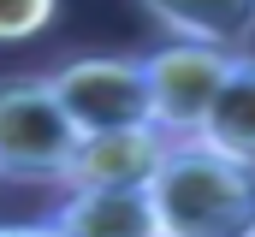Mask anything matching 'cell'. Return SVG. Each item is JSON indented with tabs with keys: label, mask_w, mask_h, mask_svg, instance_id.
I'll use <instances>...</instances> for the list:
<instances>
[{
	"label": "cell",
	"mask_w": 255,
	"mask_h": 237,
	"mask_svg": "<svg viewBox=\"0 0 255 237\" xmlns=\"http://www.w3.org/2000/svg\"><path fill=\"white\" fill-rule=\"evenodd\" d=\"M148 208L160 237H255V166L196 136L172 142L148 178Z\"/></svg>",
	"instance_id": "6da1fadb"
},
{
	"label": "cell",
	"mask_w": 255,
	"mask_h": 237,
	"mask_svg": "<svg viewBox=\"0 0 255 237\" xmlns=\"http://www.w3.org/2000/svg\"><path fill=\"white\" fill-rule=\"evenodd\" d=\"M77 130L60 113L48 71L0 77V184H60Z\"/></svg>",
	"instance_id": "7a4b0ae2"
},
{
	"label": "cell",
	"mask_w": 255,
	"mask_h": 237,
	"mask_svg": "<svg viewBox=\"0 0 255 237\" xmlns=\"http://www.w3.org/2000/svg\"><path fill=\"white\" fill-rule=\"evenodd\" d=\"M48 89L71 118L77 136L130 130L148 124V89H142V54H77L48 71Z\"/></svg>",
	"instance_id": "3957f363"
},
{
	"label": "cell",
	"mask_w": 255,
	"mask_h": 237,
	"mask_svg": "<svg viewBox=\"0 0 255 237\" xmlns=\"http://www.w3.org/2000/svg\"><path fill=\"white\" fill-rule=\"evenodd\" d=\"M232 54L214 48H190V42H166L154 54H142V89H148V124L172 142H190L202 118L214 113L226 77H232Z\"/></svg>",
	"instance_id": "277c9868"
},
{
	"label": "cell",
	"mask_w": 255,
	"mask_h": 237,
	"mask_svg": "<svg viewBox=\"0 0 255 237\" xmlns=\"http://www.w3.org/2000/svg\"><path fill=\"white\" fill-rule=\"evenodd\" d=\"M166 148H172V136H160L154 124L77 136L60 190H148V178L166 160Z\"/></svg>",
	"instance_id": "5b68a950"
},
{
	"label": "cell",
	"mask_w": 255,
	"mask_h": 237,
	"mask_svg": "<svg viewBox=\"0 0 255 237\" xmlns=\"http://www.w3.org/2000/svg\"><path fill=\"white\" fill-rule=\"evenodd\" d=\"M136 6L154 30H166V42L214 48L232 59L255 54V0H136Z\"/></svg>",
	"instance_id": "8992f818"
},
{
	"label": "cell",
	"mask_w": 255,
	"mask_h": 237,
	"mask_svg": "<svg viewBox=\"0 0 255 237\" xmlns=\"http://www.w3.org/2000/svg\"><path fill=\"white\" fill-rule=\"evenodd\" d=\"M48 226L60 237H160L148 190H65Z\"/></svg>",
	"instance_id": "52a82bcc"
},
{
	"label": "cell",
	"mask_w": 255,
	"mask_h": 237,
	"mask_svg": "<svg viewBox=\"0 0 255 237\" xmlns=\"http://www.w3.org/2000/svg\"><path fill=\"white\" fill-rule=\"evenodd\" d=\"M196 142H208V148H220V154L255 166V54H244L232 65V77H226L214 113L202 118Z\"/></svg>",
	"instance_id": "ba28073f"
},
{
	"label": "cell",
	"mask_w": 255,
	"mask_h": 237,
	"mask_svg": "<svg viewBox=\"0 0 255 237\" xmlns=\"http://www.w3.org/2000/svg\"><path fill=\"white\" fill-rule=\"evenodd\" d=\"M60 18V0H0V42H36Z\"/></svg>",
	"instance_id": "9c48e42d"
},
{
	"label": "cell",
	"mask_w": 255,
	"mask_h": 237,
	"mask_svg": "<svg viewBox=\"0 0 255 237\" xmlns=\"http://www.w3.org/2000/svg\"><path fill=\"white\" fill-rule=\"evenodd\" d=\"M0 237H60V232L42 220V226H0Z\"/></svg>",
	"instance_id": "30bf717a"
}]
</instances>
